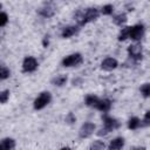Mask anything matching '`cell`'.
<instances>
[{
	"mask_svg": "<svg viewBox=\"0 0 150 150\" xmlns=\"http://www.w3.org/2000/svg\"><path fill=\"white\" fill-rule=\"evenodd\" d=\"M79 82H82V79H74L73 80V86H77Z\"/></svg>",
	"mask_w": 150,
	"mask_h": 150,
	"instance_id": "obj_29",
	"label": "cell"
},
{
	"mask_svg": "<svg viewBox=\"0 0 150 150\" xmlns=\"http://www.w3.org/2000/svg\"><path fill=\"white\" fill-rule=\"evenodd\" d=\"M52 102V94L49 91H42L40 93L36 98L33 102V108L35 110H42Z\"/></svg>",
	"mask_w": 150,
	"mask_h": 150,
	"instance_id": "obj_4",
	"label": "cell"
},
{
	"mask_svg": "<svg viewBox=\"0 0 150 150\" xmlns=\"http://www.w3.org/2000/svg\"><path fill=\"white\" fill-rule=\"evenodd\" d=\"M98 101H100V97H98V96H96V95H94V94H89V95H87L86 98H84V104H86L87 107H89V108L96 109Z\"/></svg>",
	"mask_w": 150,
	"mask_h": 150,
	"instance_id": "obj_15",
	"label": "cell"
},
{
	"mask_svg": "<svg viewBox=\"0 0 150 150\" xmlns=\"http://www.w3.org/2000/svg\"><path fill=\"white\" fill-rule=\"evenodd\" d=\"M127 21H128V16H127L125 13H120V14H116V15L112 16V22H114L116 26L123 27Z\"/></svg>",
	"mask_w": 150,
	"mask_h": 150,
	"instance_id": "obj_16",
	"label": "cell"
},
{
	"mask_svg": "<svg viewBox=\"0 0 150 150\" xmlns=\"http://www.w3.org/2000/svg\"><path fill=\"white\" fill-rule=\"evenodd\" d=\"M145 27L143 23H136L134 26H130L129 30V39H131L134 42H139L142 38L144 36Z\"/></svg>",
	"mask_w": 150,
	"mask_h": 150,
	"instance_id": "obj_5",
	"label": "cell"
},
{
	"mask_svg": "<svg viewBox=\"0 0 150 150\" xmlns=\"http://www.w3.org/2000/svg\"><path fill=\"white\" fill-rule=\"evenodd\" d=\"M124 144H125V139L123 137L118 136V137H115L114 139H111L107 148L109 150H118V149H122L124 146Z\"/></svg>",
	"mask_w": 150,
	"mask_h": 150,
	"instance_id": "obj_13",
	"label": "cell"
},
{
	"mask_svg": "<svg viewBox=\"0 0 150 150\" xmlns=\"http://www.w3.org/2000/svg\"><path fill=\"white\" fill-rule=\"evenodd\" d=\"M127 52H128V56H129L131 60L136 61V62L141 61L142 57H143V48H142V45L138 43V42L131 43V45L128 47Z\"/></svg>",
	"mask_w": 150,
	"mask_h": 150,
	"instance_id": "obj_6",
	"label": "cell"
},
{
	"mask_svg": "<svg viewBox=\"0 0 150 150\" xmlns=\"http://www.w3.org/2000/svg\"><path fill=\"white\" fill-rule=\"evenodd\" d=\"M102 121H103V127L97 131L98 136H105L108 134H110L111 131L118 129L121 127V123L118 120H116L112 116H109L108 112H103L102 115Z\"/></svg>",
	"mask_w": 150,
	"mask_h": 150,
	"instance_id": "obj_2",
	"label": "cell"
},
{
	"mask_svg": "<svg viewBox=\"0 0 150 150\" xmlns=\"http://www.w3.org/2000/svg\"><path fill=\"white\" fill-rule=\"evenodd\" d=\"M139 93L144 98H150V82L143 83L139 88Z\"/></svg>",
	"mask_w": 150,
	"mask_h": 150,
	"instance_id": "obj_20",
	"label": "cell"
},
{
	"mask_svg": "<svg viewBox=\"0 0 150 150\" xmlns=\"http://www.w3.org/2000/svg\"><path fill=\"white\" fill-rule=\"evenodd\" d=\"M56 13V9L55 7L52 5V4H45L43 6H41L39 9H38V14L45 19H49V18H53Z\"/></svg>",
	"mask_w": 150,
	"mask_h": 150,
	"instance_id": "obj_9",
	"label": "cell"
},
{
	"mask_svg": "<svg viewBox=\"0 0 150 150\" xmlns=\"http://www.w3.org/2000/svg\"><path fill=\"white\" fill-rule=\"evenodd\" d=\"M142 125L143 127H149L150 125V110H148L144 114V117L142 120Z\"/></svg>",
	"mask_w": 150,
	"mask_h": 150,
	"instance_id": "obj_27",
	"label": "cell"
},
{
	"mask_svg": "<svg viewBox=\"0 0 150 150\" xmlns=\"http://www.w3.org/2000/svg\"><path fill=\"white\" fill-rule=\"evenodd\" d=\"M101 12L96 8V7H88L86 9H79L75 15H74V19L76 20L77 25L80 27L89 23V22H93L95 20L98 19Z\"/></svg>",
	"mask_w": 150,
	"mask_h": 150,
	"instance_id": "obj_1",
	"label": "cell"
},
{
	"mask_svg": "<svg viewBox=\"0 0 150 150\" xmlns=\"http://www.w3.org/2000/svg\"><path fill=\"white\" fill-rule=\"evenodd\" d=\"M80 30V26L79 25H69L62 28L61 30V38L63 39H70L71 36L76 35Z\"/></svg>",
	"mask_w": 150,
	"mask_h": 150,
	"instance_id": "obj_11",
	"label": "cell"
},
{
	"mask_svg": "<svg viewBox=\"0 0 150 150\" xmlns=\"http://www.w3.org/2000/svg\"><path fill=\"white\" fill-rule=\"evenodd\" d=\"M9 90L8 89H5V90H2L1 93H0V102L2 103V104H5L8 100H9Z\"/></svg>",
	"mask_w": 150,
	"mask_h": 150,
	"instance_id": "obj_24",
	"label": "cell"
},
{
	"mask_svg": "<svg viewBox=\"0 0 150 150\" xmlns=\"http://www.w3.org/2000/svg\"><path fill=\"white\" fill-rule=\"evenodd\" d=\"M67 81H68V77H67V75H57V76H55L53 80H52V84L53 86H55V87H63L66 83H67Z\"/></svg>",
	"mask_w": 150,
	"mask_h": 150,
	"instance_id": "obj_18",
	"label": "cell"
},
{
	"mask_svg": "<svg viewBox=\"0 0 150 150\" xmlns=\"http://www.w3.org/2000/svg\"><path fill=\"white\" fill-rule=\"evenodd\" d=\"M39 67V62L34 56H26L22 61V71L26 74L34 73Z\"/></svg>",
	"mask_w": 150,
	"mask_h": 150,
	"instance_id": "obj_7",
	"label": "cell"
},
{
	"mask_svg": "<svg viewBox=\"0 0 150 150\" xmlns=\"http://www.w3.org/2000/svg\"><path fill=\"white\" fill-rule=\"evenodd\" d=\"M128 129H130V130H136V129H138L141 125H142V121L138 118V117H136V116H132V117H130L129 120H128Z\"/></svg>",
	"mask_w": 150,
	"mask_h": 150,
	"instance_id": "obj_17",
	"label": "cell"
},
{
	"mask_svg": "<svg viewBox=\"0 0 150 150\" xmlns=\"http://www.w3.org/2000/svg\"><path fill=\"white\" fill-rule=\"evenodd\" d=\"M83 62V56L81 53H71L67 56H64L61 61V66L64 68H73L79 67Z\"/></svg>",
	"mask_w": 150,
	"mask_h": 150,
	"instance_id": "obj_3",
	"label": "cell"
},
{
	"mask_svg": "<svg viewBox=\"0 0 150 150\" xmlns=\"http://www.w3.org/2000/svg\"><path fill=\"white\" fill-rule=\"evenodd\" d=\"M48 45H49V35L47 34V35H45V36H43V40H42V46H43L45 48H47V47H48Z\"/></svg>",
	"mask_w": 150,
	"mask_h": 150,
	"instance_id": "obj_28",
	"label": "cell"
},
{
	"mask_svg": "<svg viewBox=\"0 0 150 150\" xmlns=\"http://www.w3.org/2000/svg\"><path fill=\"white\" fill-rule=\"evenodd\" d=\"M129 30H130V26L122 27V29H121L120 33H118L117 40H118V41H125L127 39H129Z\"/></svg>",
	"mask_w": 150,
	"mask_h": 150,
	"instance_id": "obj_19",
	"label": "cell"
},
{
	"mask_svg": "<svg viewBox=\"0 0 150 150\" xmlns=\"http://www.w3.org/2000/svg\"><path fill=\"white\" fill-rule=\"evenodd\" d=\"M64 121H66V123H68V124H74V123L76 122V116H75L73 112H68V114L66 115V117H64Z\"/></svg>",
	"mask_w": 150,
	"mask_h": 150,
	"instance_id": "obj_26",
	"label": "cell"
},
{
	"mask_svg": "<svg viewBox=\"0 0 150 150\" xmlns=\"http://www.w3.org/2000/svg\"><path fill=\"white\" fill-rule=\"evenodd\" d=\"M0 146L5 150H13L15 149L16 146V143H15V139L12 138V137H5L1 139L0 142Z\"/></svg>",
	"mask_w": 150,
	"mask_h": 150,
	"instance_id": "obj_14",
	"label": "cell"
},
{
	"mask_svg": "<svg viewBox=\"0 0 150 150\" xmlns=\"http://www.w3.org/2000/svg\"><path fill=\"white\" fill-rule=\"evenodd\" d=\"M111 107H112L111 100H109V98H100V101L97 103V107H96V110H98L101 112H109Z\"/></svg>",
	"mask_w": 150,
	"mask_h": 150,
	"instance_id": "obj_12",
	"label": "cell"
},
{
	"mask_svg": "<svg viewBox=\"0 0 150 150\" xmlns=\"http://www.w3.org/2000/svg\"><path fill=\"white\" fill-rule=\"evenodd\" d=\"M100 12H101L102 15H111V14L114 13V6L110 5V4H107V5H104V6L101 8Z\"/></svg>",
	"mask_w": 150,
	"mask_h": 150,
	"instance_id": "obj_22",
	"label": "cell"
},
{
	"mask_svg": "<svg viewBox=\"0 0 150 150\" xmlns=\"http://www.w3.org/2000/svg\"><path fill=\"white\" fill-rule=\"evenodd\" d=\"M107 145H105V143L103 142V141H100V139H97V141H94L90 145H89V149L90 150H102V149H104Z\"/></svg>",
	"mask_w": 150,
	"mask_h": 150,
	"instance_id": "obj_21",
	"label": "cell"
},
{
	"mask_svg": "<svg viewBox=\"0 0 150 150\" xmlns=\"http://www.w3.org/2000/svg\"><path fill=\"white\" fill-rule=\"evenodd\" d=\"M95 129H96V125H95L93 122L87 121V122H84V123L81 125V128L79 129V137L82 138V139L88 138V137H90V136L94 134Z\"/></svg>",
	"mask_w": 150,
	"mask_h": 150,
	"instance_id": "obj_8",
	"label": "cell"
},
{
	"mask_svg": "<svg viewBox=\"0 0 150 150\" xmlns=\"http://www.w3.org/2000/svg\"><path fill=\"white\" fill-rule=\"evenodd\" d=\"M9 75H11V70L5 64H1V68H0V79H1V81L8 79Z\"/></svg>",
	"mask_w": 150,
	"mask_h": 150,
	"instance_id": "obj_23",
	"label": "cell"
},
{
	"mask_svg": "<svg viewBox=\"0 0 150 150\" xmlns=\"http://www.w3.org/2000/svg\"><path fill=\"white\" fill-rule=\"evenodd\" d=\"M7 22H8V15H7L6 12L1 11V14H0V27L4 28L7 25Z\"/></svg>",
	"mask_w": 150,
	"mask_h": 150,
	"instance_id": "obj_25",
	"label": "cell"
},
{
	"mask_svg": "<svg viewBox=\"0 0 150 150\" xmlns=\"http://www.w3.org/2000/svg\"><path fill=\"white\" fill-rule=\"evenodd\" d=\"M117 67H118V61L115 57H111V56H108V57L103 59L102 62H101V69L105 70V71H111V70L116 69Z\"/></svg>",
	"mask_w": 150,
	"mask_h": 150,
	"instance_id": "obj_10",
	"label": "cell"
}]
</instances>
